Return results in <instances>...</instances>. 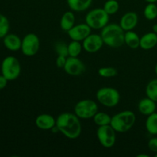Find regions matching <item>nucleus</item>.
<instances>
[{
	"label": "nucleus",
	"instance_id": "f257e3e1",
	"mask_svg": "<svg viewBox=\"0 0 157 157\" xmlns=\"http://www.w3.org/2000/svg\"><path fill=\"white\" fill-rule=\"evenodd\" d=\"M56 126L60 133L71 140L79 137L82 130L80 118L75 113L65 112L58 115L56 118Z\"/></svg>",
	"mask_w": 157,
	"mask_h": 157
},
{
	"label": "nucleus",
	"instance_id": "f03ea898",
	"mask_svg": "<svg viewBox=\"0 0 157 157\" xmlns=\"http://www.w3.org/2000/svg\"><path fill=\"white\" fill-rule=\"evenodd\" d=\"M125 31L115 23L107 24L101 29V35L104 44L112 48H118L124 44Z\"/></svg>",
	"mask_w": 157,
	"mask_h": 157
},
{
	"label": "nucleus",
	"instance_id": "7ed1b4c3",
	"mask_svg": "<svg viewBox=\"0 0 157 157\" xmlns=\"http://www.w3.org/2000/svg\"><path fill=\"white\" fill-rule=\"evenodd\" d=\"M136 115L131 110H124L113 115L110 125L117 133H126L134 126Z\"/></svg>",
	"mask_w": 157,
	"mask_h": 157
},
{
	"label": "nucleus",
	"instance_id": "20e7f679",
	"mask_svg": "<svg viewBox=\"0 0 157 157\" xmlns=\"http://www.w3.org/2000/svg\"><path fill=\"white\" fill-rule=\"evenodd\" d=\"M110 15L102 8H97L90 10L85 16V23L91 29H102L109 22Z\"/></svg>",
	"mask_w": 157,
	"mask_h": 157
},
{
	"label": "nucleus",
	"instance_id": "39448f33",
	"mask_svg": "<svg viewBox=\"0 0 157 157\" xmlns=\"http://www.w3.org/2000/svg\"><path fill=\"white\" fill-rule=\"evenodd\" d=\"M96 98L98 102L107 107H116L121 101V94L114 87H101L97 91Z\"/></svg>",
	"mask_w": 157,
	"mask_h": 157
},
{
	"label": "nucleus",
	"instance_id": "423d86ee",
	"mask_svg": "<svg viewBox=\"0 0 157 157\" xmlns=\"http://www.w3.org/2000/svg\"><path fill=\"white\" fill-rule=\"evenodd\" d=\"M2 75L8 81H14L21 74V64L14 56H8L3 59L1 65Z\"/></svg>",
	"mask_w": 157,
	"mask_h": 157
},
{
	"label": "nucleus",
	"instance_id": "0eeeda50",
	"mask_svg": "<svg viewBox=\"0 0 157 157\" xmlns=\"http://www.w3.org/2000/svg\"><path fill=\"white\" fill-rule=\"evenodd\" d=\"M98 112V104L90 99H84L78 101L74 107V113L80 119L93 118Z\"/></svg>",
	"mask_w": 157,
	"mask_h": 157
},
{
	"label": "nucleus",
	"instance_id": "6e6552de",
	"mask_svg": "<svg viewBox=\"0 0 157 157\" xmlns=\"http://www.w3.org/2000/svg\"><path fill=\"white\" fill-rule=\"evenodd\" d=\"M116 130L110 124L98 127L97 130V137L98 141L104 148H111L116 144Z\"/></svg>",
	"mask_w": 157,
	"mask_h": 157
},
{
	"label": "nucleus",
	"instance_id": "1a4fd4ad",
	"mask_svg": "<svg viewBox=\"0 0 157 157\" xmlns=\"http://www.w3.org/2000/svg\"><path fill=\"white\" fill-rule=\"evenodd\" d=\"M40 48V39L35 33H29L21 40V50L24 55L32 57L38 53Z\"/></svg>",
	"mask_w": 157,
	"mask_h": 157
},
{
	"label": "nucleus",
	"instance_id": "9d476101",
	"mask_svg": "<svg viewBox=\"0 0 157 157\" xmlns=\"http://www.w3.org/2000/svg\"><path fill=\"white\" fill-rule=\"evenodd\" d=\"M64 71L71 76H79L85 71V65L78 57H67L64 68Z\"/></svg>",
	"mask_w": 157,
	"mask_h": 157
},
{
	"label": "nucleus",
	"instance_id": "9b49d317",
	"mask_svg": "<svg viewBox=\"0 0 157 157\" xmlns=\"http://www.w3.org/2000/svg\"><path fill=\"white\" fill-rule=\"evenodd\" d=\"M104 43L101 35L90 34L82 41L83 49L88 53H95L101 50Z\"/></svg>",
	"mask_w": 157,
	"mask_h": 157
},
{
	"label": "nucleus",
	"instance_id": "f8f14e48",
	"mask_svg": "<svg viewBox=\"0 0 157 157\" xmlns=\"http://www.w3.org/2000/svg\"><path fill=\"white\" fill-rule=\"evenodd\" d=\"M90 34H91V28L87 23L75 25L67 32V35L71 39L78 41H83Z\"/></svg>",
	"mask_w": 157,
	"mask_h": 157
},
{
	"label": "nucleus",
	"instance_id": "ddd939ff",
	"mask_svg": "<svg viewBox=\"0 0 157 157\" xmlns=\"http://www.w3.org/2000/svg\"><path fill=\"white\" fill-rule=\"evenodd\" d=\"M138 15L134 12H129L124 14L120 20V25L125 32L131 31L136 28L138 23Z\"/></svg>",
	"mask_w": 157,
	"mask_h": 157
},
{
	"label": "nucleus",
	"instance_id": "4468645a",
	"mask_svg": "<svg viewBox=\"0 0 157 157\" xmlns=\"http://www.w3.org/2000/svg\"><path fill=\"white\" fill-rule=\"evenodd\" d=\"M35 125L40 130H51L56 125V119L52 115L42 113L36 117Z\"/></svg>",
	"mask_w": 157,
	"mask_h": 157
},
{
	"label": "nucleus",
	"instance_id": "2eb2a0df",
	"mask_svg": "<svg viewBox=\"0 0 157 157\" xmlns=\"http://www.w3.org/2000/svg\"><path fill=\"white\" fill-rule=\"evenodd\" d=\"M156 102L149 98L148 97L141 99L137 105L139 112L144 116H149L156 112Z\"/></svg>",
	"mask_w": 157,
	"mask_h": 157
},
{
	"label": "nucleus",
	"instance_id": "dca6fc26",
	"mask_svg": "<svg viewBox=\"0 0 157 157\" xmlns=\"http://www.w3.org/2000/svg\"><path fill=\"white\" fill-rule=\"evenodd\" d=\"M157 44V34L151 32L146 33L140 38V48L143 50H151Z\"/></svg>",
	"mask_w": 157,
	"mask_h": 157
},
{
	"label": "nucleus",
	"instance_id": "f3484780",
	"mask_svg": "<svg viewBox=\"0 0 157 157\" xmlns=\"http://www.w3.org/2000/svg\"><path fill=\"white\" fill-rule=\"evenodd\" d=\"M3 43L5 47L12 52H16L21 49V40L15 34H7L3 38Z\"/></svg>",
	"mask_w": 157,
	"mask_h": 157
},
{
	"label": "nucleus",
	"instance_id": "a211bd4d",
	"mask_svg": "<svg viewBox=\"0 0 157 157\" xmlns=\"http://www.w3.org/2000/svg\"><path fill=\"white\" fill-rule=\"evenodd\" d=\"M92 1L93 0H67V3L71 10L81 12L89 9Z\"/></svg>",
	"mask_w": 157,
	"mask_h": 157
},
{
	"label": "nucleus",
	"instance_id": "6ab92c4d",
	"mask_svg": "<svg viewBox=\"0 0 157 157\" xmlns=\"http://www.w3.org/2000/svg\"><path fill=\"white\" fill-rule=\"evenodd\" d=\"M75 14L71 11H67V12H64L60 20V26H61V29L67 32L75 25Z\"/></svg>",
	"mask_w": 157,
	"mask_h": 157
},
{
	"label": "nucleus",
	"instance_id": "aec40b11",
	"mask_svg": "<svg viewBox=\"0 0 157 157\" xmlns=\"http://www.w3.org/2000/svg\"><path fill=\"white\" fill-rule=\"evenodd\" d=\"M140 38L137 33L133 30L125 32L124 35V44H127L130 48L136 49L140 48Z\"/></svg>",
	"mask_w": 157,
	"mask_h": 157
},
{
	"label": "nucleus",
	"instance_id": "412c9836",
	"mask_svg": "<svg viewBox=\"0 0 157 157\" xmlns=\"http://www.w3.org/2000/svg\"><path fill=\"white\" fill-rule=\"evenodd\" d=\"M145 125L146 129L150 134L154 136L157 135V113L154 112L147 116Z\"/></svg>",
	"mask_w": 157,
	"mask_h": 157
},
{
	"label": "nucleus",
	"instance_id": "4be33fe9",
	"mask_svg": "<svg viewBox=\"0 0 157 157\" xmlns=\"http://www.w3.org/2000/svg\"><path fill=\"white\" fill-rule=\"evenodd\" d=\"M111 118L108 113H104V112H98L94 116L93 120L94 124L98 127H101V126L109 125L111 122Z\"/></svg>",
	"mask_w": 157,
	"mask_h": 157
},
{
	"label": "nucleus",
	"instance_id": "5701e85b",
	"mask_svg": "<svg viewBox=\"0 0 157 157\" xmlns=\"http://www.w3.org/2000/svg\"><path fill=\"white\" fill-rule=\"evenodd\" d=\"M146 94L149 98L157 102V78L151 80L147 84L146 87Z\"/></svg>",
	"mask_w": 157,
	"mask_h": 157
},
{
	"label": "nucleus",
	"instance_id": "b1692460",
	"mask_svg": "<svg viewBox=\"0 0 157 157\" xmlns=\"http://www.w3.org/2000/svg\"><path fill=\"white\" fill-rule=\"evenodd\" d=\"M67 49H68L69 57H78L83 49L82 43H81V41L72 40L67 44Z\"/></svg>",
	"mask_w": 157,
	"mask_h": 157
},
{
	"label": "nucleus",
	"instance_id": "393cba45",
	"mask_svg": "<svg viewBox=\"0 0 157 157\" xmlns=\"http://www.w3.org/2000/svg\"><path fill=\"white\" fill-rule=\"evenodd\" d=\"M144 15L147 20L153 21L157 18V6L155 3H148L144 8Z\"/></svg>",
	"mask_w": 157,
	"mask_h": 157
},
{
	"label": "nucleus",
	"instance_id": "a878e982",
	"mask_svg": "<svg viewBox=\"0 0 157 157\" xmlns=\"http://www.w3.org/2000/svg\"><path fill=\"white\" fill-rule=\"evenodd\" d=\"M120 8L119 2L117 0H107L105 3L103 9L109 15H114L118 12Z\"/></svg>",
	"mask_w": 157,
	"mask_h": 157
},
{
	"label": "nucleus",
	"instance_id": "bb28decb",
	"mask_svg": "<svg viewBox=\"0 0 157 157\" xmlns=\"http://www.w3.org/2000/svg\"><path fill=\"white\" fill-rule=\"evenodd\" d=\"M10 24L7 17L0 14V38H4L9 34Z\"/></svg>",
	"mask_w": 157,
	"mask_h": 157
},
{
	"label": "nucleus",
	"instance_id": "cd10ccee",
	"mask_svg": "<svg viewBox=\"0 0 157 157\" xmlns=\"http://www.w3.org/2000/svg\"><path fill=\"white\" fill-rule=\"evenodd\" d=\"M98 72L100 76L105 78H111L117 75V70L113 67H101Z\"/></svg>",
	"mask_w": 157,
	"mask_h": 157
},
{
	"label": "nucleus",
	"instance_id": "c85d7f7f",
	"mask_svg": "<svg viewBox=\"0 0 157 157\" xmlns=\"http://www.w3.org/2000/svg\"><path fill=\"white\" fill-rule=\"evenodd\" d=\"M55 49L58 55L68 57V49H67V44L66 43L63 41H58L55 44Z\"/></svg>",
	"mask_w": 157,
	"mask_h": 157
},
{
	"label": "nucleus",
	"instance_id": "c756f323",
	"mask_svg": "<svg viewBox=\"0 0 157 157\" xmlns=\"http://www.w3.org/2000/svg\"><path fill=\"white\" fill-rule=\"evenodd\" d=\"M148 148L150 151L153 152L154 153H157V137L151 138L148 142Z\"/></svg>",
	"mask_w": 157,
	"mask_h": 157
},
{
	"label": "nucleus",
	"instance_id": "7c9ffc66",
	"mask_svg": "<svg viewBox=\"0 0 157 157\" xmlns=\"http://www.w3.org/2000/svg\"><path fill=\"white\" fill-rule=\"evenodd\" d=\"M67 57L61 56V55H58L56 59V65L57 67L59 68H64V65H65L66 61H67Z\"/></svg>",
	"mask_w": 157,
	"mask_h": 157
},
{
	"label": "nucleus",
	"instance_id": "2f4dec72",
	"mask_svg": "<svg viewBox=\"0 0 157 157\" xmlns=\"http://www.w3.org/2000/svg\"><path fill=\"white\" fill-rule=\"evenodd\" d=\"M8 81H9L2 75H0V90H2L6 87Z\"/></svg>",
	"mask_w": 157,
	"mask_h": 157
},
{
	"label": "nucleus",
	"instance_id": "473e14b6",
	"mask_svg": "<svg viewBox=\"0 0 157 157\" xmlns=\"http://www.w3.org/2000/svg\"><path fill=\"white\" fill-rule=\"evenodd\" d=\"M152 29H153V32H155L156 34H157V24L153 25V27H152Z\"/></svg>",
	"mask_w": 157,
	"mask_h": 157
},
{
	"label": "nucleus",
	"instance_id": "72a5a7b5",
	"mask_svg": "<svg viewBox=\"0 0 157 157\" xmlns=\"http://www.w3.org/2000/svg\"><path fill=\"white\" fill-rule=\"evenodd\" d=\"M146 2H147L148 3H156L157 0H145Z\"/></svg>",
	"mask_w": 157,
	"mask_h": 157
},
{
	"label": "nucleus",
	"instance_id": "f704fd0d",
	"mask_svg": "<svg viewBox=\"0 0 157 157\" xmlns=\"http://www.w3.org/2000/svg\"><path fill=\"white\" fill-rule=\"evenodd\" d=\"M137 157H149V155H147V154H139V155H137Z\"/></svg>",
	"mask_w": 157,
	"mask_h": 157
},
{
	"label": "nucleus",
	"instance_id": "c9c22d12",
	"mask_svg": "<svg viewBox=\"0 0 157 157\" xmlns=\"http://www.w3.org/2000/svg\"><path fill=\"white\" fill-rule=\"evenodd\" d=\"M155 73H156V75L157 76V64H156V66H155Z\"/></svg>",
	"mask_w": 157,
	"mask_h": 157
},
{
	"label": "nucleus",
	"instance_id": "e433bc0d",
	"mask_svg": "<svg viewBox=\"0 0 157 157\" xmlns=\"http://www.w3.org/2000/svg\"><path fill=\"white\" fill-rule=\"evenodd\" d=\"M155 157H157V153H155Z\"/></svg>",
	"mask_w": 157,
	"mask_h": 157
}]
</instances>
